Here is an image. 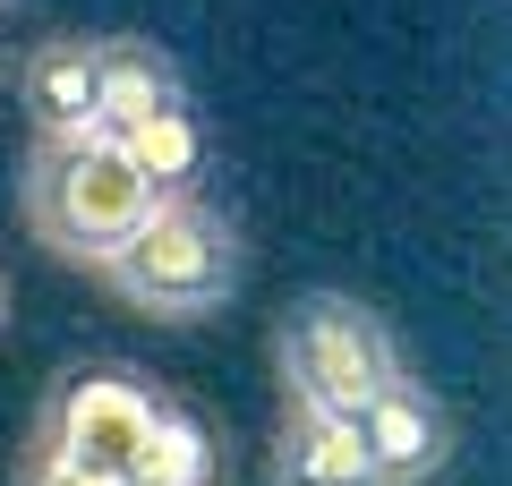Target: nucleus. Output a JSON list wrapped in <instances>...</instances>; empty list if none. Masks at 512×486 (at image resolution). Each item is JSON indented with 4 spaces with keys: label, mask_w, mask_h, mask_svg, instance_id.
<instances>
[{
    "label": "nucleus",
    "mask_w": 512,
    "mask_h": 486,
    "mask_svg": "<svg viewBox=\"0 0 512 486\" xmlns=\"http://www.w3.org/2000/svg\"><path fill=\"white\" fill-rule=\"evenodd\" d=\"M154 401L163 393H154L137 367L94 359V367H69V376L43 393L35 435L60 444L77 469H94V478H128V461H137V444H146V427H154Z\"/></svg>",
    "instance_id": "obj_4"
},
{
    "label": "nucleus",
    "mask_w": 512,
    "mask_h": 486,
    "mask_svg": "<svg viewBox=\"0 0 512 486\" xmlns=\"http://www.w3.org/2000/svg\"><path fill=\"white\" fill-rule=\"evenodd\" d=\"M18 205H26V231H35L60 265L94 273L137 222H146L154 188H146V171L120 154L111 128H69V137H35L26 145Z\"/></svg>",
    "instance_id": "obj_1"
},
{
    "label": "nucleus",
    "mask_w": 512,
    "mask_h": 486,
    "mask_svg": "<svg viewBox=\"0 0 512 486\" xmlns=\"http://www.w3.org/2000/svg\"><path fill=\"white\" fill-rule=\"evenodd\" d=\"M0 324H9V282H0Z\"/></svg>",
    "instance_id": "obj_12"
},
{
    "label": "nucleus",
    "mask_w": 512,
    "mask_h": 486,
    "mask_svg": "<svg viewBox=\"0 0 512 486\" xmlns=\"http://www.w3.org/2000/svg\"><path fill=\"white\" fill-rule=\"evenodd\" d=\"M94 273H103V290L128 299L137 316L197 324L239 290V231L222 222V205H205V197H154L146 222H137Z\"/></svg>",
    "instance_id": "obj_2"
},
{
    "label": "nucleus",
    "mask_w": 512,
    "mask_h": 486,
    "mask_svg": "<svg viewBox=\"0 0 512 486\" xmlns=\"http://www.w3.org/2000/svg\"><path fill=\"white\" fill-rule=\"evenodd\" d=\"M359 444H367V461H376L384 486H427L453 461V418H444V401L402 367V376L359 410Z\"/></svg>",
    "instance_id": "obj_5"
},
{
    "label": "nucleus",
    "mask_w": 512,
    "mask_h": 486,
    "mask_svg": "<svg viewBox=\"0 0 512 486\" xmlns=\"http://www.w3.org/2000/svg\"><path fill=\"white\" fill-rule=\"evenodd\" d=\"M9 486H120V478H94V469H77L60 444L26 435V452H18V469H9Z\"/></svg>",
    "instance_id": "obj_11"
},
{
    "label": "nucleus",
    "mask_w": 512,
    "mask_h": 486,
    "mask_svg": "<svg viewBox=\"0 0 512 486\" xmlns=\"http://www.w3.org/2000/svg\"><path fill=\"white\" fill-rule=\"evenodd\" d=\"M18 103L35 120V137H69V128H103V43L94 35H52L18 60Z\"/></svg>",
    "instance_id": "obj_7"
},
{
    "label": "nucleus",
    "mask_w": 512,
    "mask_h": 486,
    "mask_svg": "<svg viewBox=\"0 0 512 486\" xmlns=\"http://www.w3.org/2000/svg\"><path fill=\"white\" fill-rule=\"evenodd\" d=\"M103 43V103H94V120L120 137L128 120H146V111H163V103H188V86H180V69H171V52L163 43H146V35H94Z\"/></svg>",
    "instance_id": "obj_9"
},
{
    "label": "nucleus",
    "mask_w": 512,
    "mask_h": 486,
    "mask_svg": "<svg viewBox=\"0 0 512 486\" xmlns=\"http://www.w3.org/2000/svg\"><path fill=\"white\" fill-rule=\"evenodd\" d=\"M120 486H137V478H120Z\"/></svg>",
    "instance_id": "obj_13"
},
{
    "label": "nucleus",
    "mask_w": 512,
    "mask_h": 486,
    "mask_svg": "<svg viewBox=\"0 0 512 486\" xmlns=\"http://www.w3.org/2000/svg\"><path fill=\"white\" fill-rule=\"evenodd\" d=\"M274 367H282V401L359 418L384 384L402 376V350H393L384 316L359 307L350 290H308L274 324Z\"/></svg>",
    "instance_id": "obj_3"
},
{
    "label": "nucleus",
    "mask_w": 512,
    "mask_h": 486,
    "mask_svg": "<svg viewBox=\"0 0 512 486\" xmlns=\"http://www.w3.org/2000/svg\"><path fill=\"white\" fill-rule=\"evenodd\" d=\"M128 478L137 486H222V444L214 427H205L188 401H154V427L146 444H137V461H128Z\"/></svg>",
    "instance_id": "obj_10"
},
{
    "label": "nucleus",
    "mask_w": 512,
    "mask_h": 486,
    "mask_svg": "<svg viewBox=\"0 0 512 486\" xmlns=\"http://www.w3.org/2000/svg\"><path fill=\"white\" fill-rule=\"evenodd\" d=\"M120 154L146 171L154 197H205V171H214V137H205L197 103H163V111H146V120H128Z\"/></svg>",
    "instance_id": "obj_8"
},
{
    "label": "nucleus",
    "mask_w": 512,
    "mask_h": 486,
    "mask_svg": "<svg viewBox=\"0 0 512 486\" xmlns=\"http://www.w3.org/2000/svg\"><path fill=\"white\" fill-rule=\"evenodd\" d=\"M265 469H274V486H384L367 444H359V418L308 410V401H282Z\"/></svg>",
    "instance_id": "obj_6"
}]
</instances>
